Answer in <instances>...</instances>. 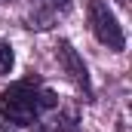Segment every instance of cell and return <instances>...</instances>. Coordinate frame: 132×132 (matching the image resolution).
Wrapping results in <instances>:
<instances>
[{
  "mask_svg": "<svg viewBox=\"0 0 132 132\" xmlns=\"http://www.w3.org/2000/svg\"><path fill=\"white\" fill-rule=\"evenodd\" d=\"M68 6H71V0H40V6L28 15V28H37V31L52 28V22L62 12H68Z\"/></svg>",
  "mask_w": 132,
  "mask_h": 132,
  "instance_id": "4",
  "label": "cell"
},
{
  "mask_svg": "<svg viewBox=\"0 0 132 132\" xmlns=\"http://www.w3.org/2000/svg\"><path fill=\"white\" fill-rule=\"evenodd\" d=\"M3 3H12V0H3Z\"/></svg>",
  "mask_w": 132,
  "mask_h": 132,
  "instance_id": "7",
  "label": "cell"
},
{
  "mask_svg": "<svg viewBox=\"0 0 132 132\" xmlns=\"http://www.w3.org/2000/svg\"><path fill=\"white\" fill-rule=\"evenodd\" d=\"M34 132H77V111H52V117L46 114L40 123H34Z\"/></svg>",
  "mask_w": 132,
  "mask_h": 132,
  "instance_id": "5",
  "label": "cell"
},
{
  "mask_svg": "<svg viewBox=\"0 0 132 132\" xmlns=\"http://www.w3.org/2000/svg\"><path fill=\"white\" fill-rule=\"evenodd\" d=\"M55 108H59V95L49 86H43L37 77L15 80L0 92V120L12 123V129H25V126L40 123Z\"/></svg>",
  "mask_w": 132,
  "mask_h": 132,
  "instance_id": "1",
  "label": "cell"
},
{
  "mask_svg": "<svg viewBox=\"0 0 132 132\" xmlns=\"http://www.w3.org/2000/svg\"><path fill=\"white\" fill-rule=\"evenodd\" d=\"M86 19H89V31L101 46H108L111 52H123L126 49V34L123 25L117 22L114 9L108 6V0H89L86 6Z\"/></svg>",
  "mask_w": 132,
  "mask_h": 132,
  "instance_id": "2",
  "label": "cell"
},
{
  "mask_svg": "<svg viewBox=\"0 0 132 132\" xmlns=\"http://www.w3.org/2000/svg\"><path fill=\"white\" fill-rule=\"evenodd\" d=\"M55 59H59V65L65 71L68 77L74 80V86L83 92V98L92 101V83H89V71H86V62L80 59V52L68 43V40H59V46H55Z\"/></svg>",
  "mask_w": 132,
  "mask_h": 132,
  "instance_id": "3",
  "label": "cell"
},
{
  "mask_svg": "<svg viewBox=\"0 0 132 132\" xmlns=\"http://www.w3.org/2000/svg\"><path fill=\"white\" fill-rule=\"evenodd\" d=\"M15 65V55H12V46L6 43V40H0V77L3 74H9Z\"/></svg>",
  "mask_w": 132,
  "mask_h": 132,
  "instance_id": "6",
  "label": "cell"
}]
</instances>
